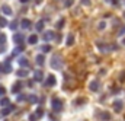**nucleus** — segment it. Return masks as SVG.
<instances>
[{
  "label": "nucleus",
  "instance_id": "1",
  "mask_svg": "<svg viewBox=\"0 0 125 121\" xmlns=\"http://www.w3.org/2000/svg\"><path fill=\"white\" fill-rule=\"evenodd\" d=\"M50 64H51V67H52V69L60 70V69L62 67V59H61V56H52V57H51V61H50Z\"/></svg>",
  "mask_w": 125,
  "mask_h": 121
},
{
  "label": "nucleus",
  "instance_id": "2",
  "mask_svg": "<svg viewBox=\"0 0 125 121\" xmlns=\"http://www.w3.org/2000/svg\"><path fill=\"white\" fill-rule=\"evenodd\" d=\"M51 107L55 112H60V111H62V101L58 99V98H54L52 102H51Z\"/></svg>",
  "mask_w": 125,
  "mask_h": 121
},
{
  "label": "nucleus",
  "instance_id": "3",
  "mask_svg": "<svg viewBox=\"0 0 125 121\" xmlns=\"http://www.w3.org/2000/svg\"><path fill=\"white\" fill-rule=\"evenodd\" d=\"M124 109V101L122 99H115L114 102V111L115 112H121Z\"/></svg>",
  "mask_w": 125,
  "mask_h": 121
},
{
  "label": "nucleus",
  "instance_id": "4",
  "mask_svg": "<svg viewBox=\"0 0 125 121\" xmlns=\"http://www.w3.org/2000/svg\"><path fill=\"white\" fill-rule=\"evenodd\" d=\"M42 38H44V41H45V42H50L51 39H54V38H55V34H54L52 31H45Z\"/></svg>",
  "mask_w": 125,
  "mask_h": 121
},
{
  "label": "nucleus",
  "instance_id": "5",
  "mask_svg": "<svg viewBox=\"0 0 125 121\" xmlns=\"http://www.w3.org/2000/svg\"><path fill=\"white\" fill-rule=\"evenodd\" d=\"M0 72L7 74V73L12 72V66H10L9 63H0Z\"/></svg>",
  "mask_w": 125,
  "mask_h": 121
},
{
  "label": "nucleus",
  "instance_id": "6",
  "mask_svg": "<svg viewBox=\"0 0 125 121\" xmlns=\"http://www.w3.org/2000/svg\"><path fill=\"white\" fill-rule=\"evenodd\" d=\"M99 88H100V82H99V80H92L90 85H89V89L92 92H97Z\"/></svg>",
  "mask_w": 125,
  "mask_h": 121
},
{
  "label": "nucleus",
  "instance_id": "7",
  "mask_svg": "<svg viewBox=\"0 0 125 121\" xmlns=\"http://www.w3.org/2000/svg\"><path fill=\"white\" fill-rule=\"evenodd\" d=\"M97 48H99L102 53H108L109 50H114V48H116V47H115V45H111V47H108V45H105V44L102 45L100 42H97Z\"/></svg>",
  "mask_w": 125,
  "mask_h": 121
},
{
  "label": "nucleus",
  "instance_id": "8",
  "mask_svg": "<svg viewBox=\"0 0 125 121\" xmlns=\"http://www.w3.org/2000/svg\"><path fill=\"white\" fill-rule=\"evenodd\" d=\"M42 77H44V73H42L41 70H35V72H33V79H35V82H41Z\"/></svg>",
  "mask_w": 125,
  "mask_h": 121
},
{
  "label": "nucleus",
  "instance_id": "9",
  "mask_svg": "<svg viewBox=\"0 0 125 121\" xmlns=\"http://www.w3.org/2000/svg\"><path fill=\"white\" fill-rule=\"evenodd\" d=\"M55 83H57V80H55V76L50 74V76L47 77V82H45V85H47V86H54Z\"/></svg>",
  "mask_w": 125,
  "mask_h": 121
},
{
  "label": "nucleus",
  "instance_id": "10",
  "mask_svg": "<svg viewBox=\"0 0 125 121\" xmlns=\"http://www.w3.org/2000/svg\"><path fill=\"white\" fill-rule=\"evenodd\" d=\"M1 12H3V15H6V16H10L13 12H12V9H10V6H7V4H3L1 6Z\"/></svg>",
  "mask_w": 125,
  "mask_h": 121
},
{
  "label": "nucleus",
  "instance_id": "11",
  "mask_svg": "<svg viewBox=\"0 0 125 121\" xmlns=\"http://www.w3.org/2000/svg\"><path fill=\"white\" fill-rule=\"evenodd\" d=\"M12 111H13V107H12V105H7L6 108L3 107V109H1V115H3V117H6V115H9Z\"/></svg>",
  "mask_w": 125,
  "mask_h": 121
},
{
  "label": "nucleus",
  "instance_id": "12",
  "mask_svg": "<svg viewBox=\"0 0 125 121\" xmlns=\"http://www.w3.org/2000/svg\"><path fill=\"white\" fill-rule=\"evenodd\" d=\"M99 118L102 121H111V118H112V115L109 114V112H106V111H103L100 115H99Z\"/></svg>",
  "mask_w": 125,
  "mask_h": 121
},
{
  "label": "nucleus",
  "instance_id": "13",
  "mask_svg": "<svg viewBox=\"0 0 125 121\" xmlns=\"http://www.w3.org/2000/svg\"><path fill=\"white\" fill-rule=\"evenodd\" d=\"M31 21L29 19H22V22H21V26H22V29H29L31 28Z\"/></svg>",
  "mask_w": 125,
  "mask_h": 121
},
{
  "label": "nucleus",
  "instance_id": "14",
  "mask_svg": "<svg viewBox=\"0 0 125 121\" xmlns=\"http://www.w3.org/2000/svg\"><path fill=\"white\" fill-rule=\"evenodd\" d=\"M13 41H15L16 44H22V42H23V35H22V34H15V35H13Z\"/></svg>",
  "mask_w": 125,
  "mask_h": 121
},
{
  "label": "nucleus",
  "instance_id": "15",
  "mask_svg": "<svg viewBox=\"0 0 125 121\" xmlns=\"http://www.w3.org/2000/svg\"><path fill=\"white\" fill-rule=\"evenodd\" d=\"M65 44H67V47H70V45H73V44H74V35H73V34H68V35H67Z\"/></svg>",
  "mask_w": 125,
  "mask_h": 121
},
{
  "label": "nucleus",
  "instance_id": "16",
  "mask_svg": "<svg viewBox=\"0 0 125 121\" xmlns=\"http://www.w3.org/2000/svg\"><path fill=\"white\" fill-rule=\"evenodd\" d=\"M16 76H18V77H26V76H28V70H26V69H19V70L16 72Z\"/></svg>",
  "mask_w": 125,
  "mask_h": 121
},
{
  "label": "nucleus",
  "instance_id": "17",
  "mask_svg": "<svg viewBox=\"0 0 125 121\" xmlns=\"http://www.w3.org/2000/svg\"><path fill=\"white\" fill-rule=\"evenodd\" d=\"M21 88H22V83H21V82H16V83L12 86V92H13V93H18V92L21 91Z\"/></svg>",
  "mask_w": 125,
  "mask_h": 121
},
{
  "label": "nucleus",
  "instance_id": "18",
  "mask_svg": "<svg viewBox=\"0 0 125 121\" xmlns=\"http://www.w3.org/2000/svg\"><path fill=\"white\" fill-rule=\"evenodd\" d=\"M35 60H36V63H38L39 66H42V64L45 63V57H44V54H38Z\"/></svg>",
  "mask_w": 125,
  "mask_h": 121
},
{
  "label": "nucleus",
  "instance_id": "19",
  "mask_svg": "<svg viewBox=\"0 0 125 121\" xmlns=\"http://www.w3.org/2000/svg\"><path fill=\"white\" fill-rule=\"evenodd\" d=\"M28 42H29L31 45H35V44L38 42V35H31V36L28 38Z\"/></svg>",
  "mask_w": 125,
  "mask_h": 121
},
{
  "label": "nucleus",
  "instance_id": "20",
  "mask_svg": "<svg viewBox=\"0 0 125 121\" xmlns=\"http://www.w3.org/2000/svg\"><path fill=\"white\" fill-rule=\"evenodd\" d=\"M18 61H19V64H21L22 67H28V66H29V61L26 60L25 57H21V59H19Z\"/></svg>",
  "mask_w": 125,
  "mask_h": 121
},
{
  "label": "nucleus",
  "instance_id": "21",
  "mask_svg": "<svg viewBox=\"0 0 125 121\" xmlns=\"http://www.w3.org/2000/svg\"><path fill=\"white\" fill-rule=\"evenodd\" d=\"M26 99H28L31 104H36V102H38V96H36V95H29V96H26Z\"/></svg>",
  "mask_w": 125,
  "mask_h": 121
},
{
  "label": "nucleus",
  "instance_id": "22",
  "mask_svg": "<svg viewBox=\"0 0 125 121\" xmlns=\"http://www.w3.org/2000/svg\"><path fill=\"white\" fill-rule=\"evenodd\" d=\"M0 105H1V107H7V105H10V99H9V98H1Z\"/></svg>",
  "mask_w": 125,
  "mask_h": 121
},
{
  "label": "nucleus",
  "instance_id": "23",
  "mask_svg": "<svg viewBox=\"0 0 125 121\" xmlns=\"http://www.w3.org/2000/svg\"><path fill=\"white\" fill-rule=\"evenodd\" d=\"M35 114H36V117H38V118H41V117L44 115V109H42V108H38V109L35 111Z\"/></svg>",
  "mask_w": 125,
  "mask_h": 121
},
{
  "label": "nucleus",
  "instance_id": "24",
  "mask_svg": "<svg viewBox=\"0 0 125 121\" xmlns=\"http://www.w3.org/2000/svg\"><path fill=\"white\" fill-rule=\"evenodd\" d=\"M44 29V21H39L36 24V31H42Z\"/></svg>",
  "mask_w": 125,
  "mask_h": 121
},
{
  "label": "nucleus",
  "instance_id": "25",
  "mask_svg": "<svg viewBox=\"0 0 125 121\" xmlns=\"http://www.w3.org/2000/svg\"><path fill=\"white\" fill-rule=\"evenodd\" d=\"M23 51V47H18V48H15L13 50V56H18L19 53H22Z\"/></svg>",
  "mask_w": 125,
  "mask_h": 121
},
{
  "label": "nucleus",
  "instance_id": "26",
  "mask_svg": "<svg viewBox=\"0 0 125 121\" xmlns=\"http://www.w3.org/2000/svg\"><path fill=\"white\" fill-rule=\"evenodd\" d=\"M73 3H74V0H64V6L65 7H71Z\"/></svg>",
  "mask_w": 125,
  "mask_h": 121
},
{
  "label": "nucleus",
  "instance_id": "27",
  "mask_svg": "<svg viewBox=\"0 0 125 121\" xmlns=\"http://www.w3.org/2000/svg\"><path fill=\"white\" fill-rule=\"evenodd\" d=\"M42 53H48V51H51V47L50 45H42Z\"/></svg>",
  "mask_w": 125,
  "mask_h": 121
},
{
  "label": "nucleus",
  "instance_id": "28",
  "mask_svg": "<svg viewBox=\"0 0 125 121\" xmlns=\"http://www.w3.org/2000/svg\"><path fill=\"white\" fill-rule=\"evenodd\" d=\"M0 26L3 28V26H7V21L4 19V18H0Z\"/></svg>",
  "mask_w": 125,
  "mask_h": 121
},
{
  "label": "nucleus",
  "instance_id": "29",
  "mask_svg": "<svg viewBox=\"0 0 125 121\" xmlns=\"http://www.w3.org/2000/svg\"><path fill=\"white\" fill-rule=\"evenodd\" d=\"M36 120H38L36 114H31V115H29V121H36Z\"/></svg>",
  "mask_w": 125,
  "mask_h": 121
},
{
  "label": "nucleus",
  "instance_id": "30",
  "mask_svg": "<svg viewBox=\"0 0 125 121\" xmlns=\"http://www.w3.org/2000/svg\"><path fill=\"white\" fill-rule=\"evenodd\" d=\"M16 28H18V22L15 21V22H12V24H10V29H16Z\"/></svg>",
  "mask_w": 125,
  "mask_h": 121
},
{
  "label": "nucleus",
  "instance_id": "31",
  "mask_svg": "<svg viewBox=\"0 0 125 121\" xmlns=\"http://www.w3.org/2000/svg\"><path fill=\"white\" fill-rule=\"evenodd\" d=\"M25 99H26V96H25V95H19V96H18V101H19V102H23Z\"/></svg>",
  "mask_w": 125,
  "mask_h": 121
},
{
  "label": "nucleus",
  "instance_id": "32",
  "mask_svg": "<svg viewBox=\"0 0 125 121\" xmlns=\"http://www.w3.org/2000/svg\"><path fill=\"white\" fill-rule=\"evenodd\" d=\"M125 34V26H121V29L118 31V35H124Z\"/></svg>",
  "mask_w": 125,
  "mask_h": 121
},
{
  "label": "nucleus",
  "instance_id": "33",
  "mask_svg": "<svg viewBox=\"0 0 125 121\" xmlns=\"http://www.w3.org/2000/svg\"><path fill=\"white\" fill-rule=\"evenodd\" d=\"M6 93V89H4V86H0V96H3Z\"/></svg>",
  "mask_w": 125,
  "mask_h": 121
},
{
  "label": "nucleus",
  "instance_id": "34",
  "mask_svg": "<svg viewBox=\"0 0 125 121\" xmlns=\"http://www.w3.org/2000/svg\"><path fill=\"white\" fill-rule=\"evenodd\" d=\"M105 26H106L105 22H100V24H99V29H105Z\"/></svg>",
  "mask_w": 125,
  "mask_h": 121
},
{
  "label": "nucleus",
  "instance_id": "35",
  "mask_svg": "<svg viewBox=\"0 0 125 121\" xmlns=\"http://www.w3.org/2000/svg\"><path fill=\"white\" fill-rule=\"evenodd\" d=\"M83 4H90V0H82Z\"/></svg>",
  "mask_w": 125,
  "mask_h": 121
},
{
  "label": "nucleus",
  "instance_id": "36",
  "mask_svg": "<svg viewBox=\"0 0 125 121\" xmlns=\"http://www.w3.org/2000/svg\"><path fill=\"white\" fill-rule=\"evenodd\" d=\"M121 76H122V77H121V80L124 82V80H125V72H122V74H121Z\"/></svg>",
  "mask_w": 125,
  "mask_h": 121
},
{
  "label": "nucleus",
  "instance_id": "37",
  "mask_svg": "<svg viewBox=\"0 0 125 121\" xmlns=\"http://www.w3.org/2000/svg\"><path fill=\"white\" fill-rule=\"evenodd\" d=\"M29 0H21V3H28Z\"/></svg>",
  "mask_w": 125,
  "mask_h": 121
},
{
  "label": "nucleus",
  "instance_id": "38",
  "mask_svg": "<svg viewBox=\"0 0 125 121\" xmlns=\"http://www.w3.org/2000/svg\"><path fill=\"white\" fill-rule=\"evenodd\" d=\"M122 42H124V45H125V39H124V41H122Z\"/></svg>",
  "mask_w": 125,
  "mask_h": 121
},
{
  "label": "nucleus",
  "instance_id": "39",
  "mask_svg": "<svg viewBox=\"0 0 125 121\" xmlns=\"http://www.w3.org/2000/svg\"><path fill=\"white\" fill-rule=\"evenodd\" d=\"M124 18H125V13H124Z\"/></svg>",
  "mask_w": 125,
  "mask_h": 121
}]
</instances>
